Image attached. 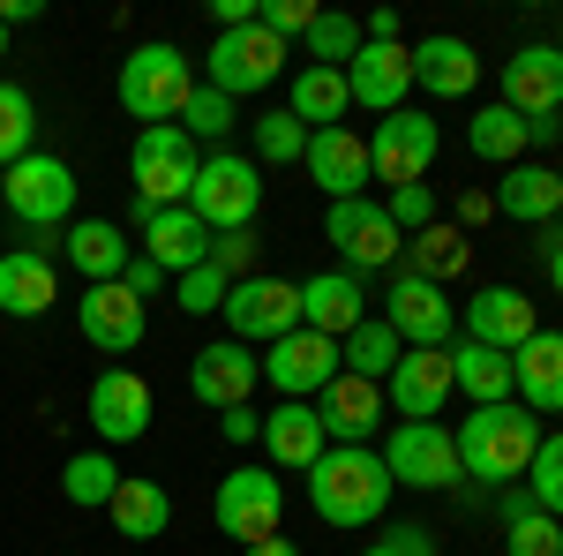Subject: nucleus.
<instances>
[{
    "label": "nucleus",
    "mask_w": 563,
    "mask_h": 556,
    "mask_svg": "<svg viewBox=\"0 0 563 556\" xmlns=\"http://www.w3.org/2000/svg\"><path fill=\"white\" fill-rule=\"evenodd\" d=\"M451 436H459V473L466 481L511 489V481H526L533 451H541V414H526L519 399H504V406H474Z\"/></svg>",
    "instance_id": "nucleus-1"
},
{
    "label": "nucleus",
    "mask_w": 563,
    "mask_h": 556,
    "mask_svg": "<svg viewBox=\"0 0 563 556\" xmlns=\"http://www.w3.org/2000/svg\"><path fill=\"white\" fill-rule=\"evenodd\" d=\"M390 467L384 451H368V444H331L316 467H308V504L323 526H376L390 512Z\"/></svg>",
    "instance_id": "nucleus-2"
},
{
    "label": "nucleus",
    "mask_w": 563,
    "mask_h": 556,
    "mask_svg": "<svg viewBox=\"0 0 563 556\" xmlns=\"http://www.w3.org/2000/svg\"><path fill=\"white\" fill-rule=\"evenodd\" d=\"M0 204L23 233H68L76 226V173L53 151H31V159H15L0 173Z\"/></svg>",
    "instance_id": "nucleus-3"
},
{
    "label": "nucleus",
    "mask_w": 563,
    "mask_h": 556,
    "mask_svg": "<svg viewBox=\"0 0 563 556\" xmlns=\"http://www.w3.org/2000/svg\"><path fill=\"white\" fill-rule=\"evenodd\" d=\"M188 90H196V68H188V53H180V45H166V39L135 45L129 61H121V113H135L143 129L180 121Z\"/></svg>",
    "instance_id": "nucleus-4"
},
{
    "label": "nucleus",
    "mask_w": 563,
    "mask_h": 556,
    "mask_svg": "<svg viewBox=\"0 0 563 556\" xmlns=\"http://www.w3.org/2000/svg\"><path fill=\"white\" fill-rule=\"evenodd\" d=\"M188 211L203 218L211 233H241V226H256V211H263V166H256V159H241V151H211V159L196 166Z\"/></svg>",
    "instance_id": "nucleus-5"
},
{
    "label": "nucleus",
    "mask_w": 563,
    "mask_h": 556,
    "mask_svg": "<svg viewBox=\"0 0 563 556\" xmlns=\"http://www.w3.org/2000/svg\"><path fill=\"white\" fill-rule=\"evenodd\" d=\"M196 166H203V151H196V135L180 129V121H166V129H135L129 173H135V196H143V204H158V211L188 204Z\"/></svg>",
    "instance_id": "nucleus-6"
},
{
    "label": "nucleus",
    "mask_w": 563,
    "mask_h": 556,
    "mask_svg": "<svg viewBox=\"0 0 563 556\" xmlns=\"http://www.w3.org/2000/svg\"><path fill=\"white\" fill-rule=\"evenodd\" d=\"M211 519L225 542H271L278 534V519H286V481H278V467H233L225 481H218L211 497Z\"/></svg>",
    "instance_id": "nucleus-7"
},
{
    "label": "nucleus",
    "mask_w": 563,
    "mask_h": 556,
    "mask_svg": "<svg viewBox=\"0 0 563 556\" xmlns=\"http://www.w3.org/2000/svg\"><path fill=\"white\" fill-rule=\"evenodd\" d=\"M225 339L241 346H278L286 331H301V286L294 279H233V294H225Z\"/></svg>",
    "instance_id": "nucleus-8"
},
{
    "label": "nucleus",
    "mask_w": 563,
    "mask_h": 556,
    "mask_svg": "<svg viewBox=\"0 0 563 556\" xmlns=\"http://www.w3.org/2000/svg\"><path fill=\"white\" fill-rule=\"evenodd\" d=\"M384 467L398 489H459V436L443 422H390L384 436Z\"/></svg>",
    "instance_id": "nucleus-9"
},
{
    "label": "nucleus",
    "mask_w": 563,
    "mask_h": 556,
    "mask_svg": "<svg viewBox=\"0 0 563 556\" xmlns=\"http://www.w3.org/2000/svg\"><path fill=\"white\" fill-rule=\"evenodd\" d=\"M203 68H211V90H225V98L241 106V98H256V90H271L286 76V39H271L263 23L218 31V45L203 53Z\"/></svg>",
    "instance_id": "nucleus-10"
},
{
    "label": "nucleus",
    "mask_w": 563,
    "mask_h": 556,
    "mask_svg": "<svg viewBox=\"0 0 563 556\" xmlns=\"http://www.w3.org/2000/svg\"><path fill=\"white\" fill-rule=\"evenodd\" d=\"M323 233H331V249L346 257L353 279H368V271H390V263L406 257V233H398V226H390V211H384V204H368V196H346V204H331Z\"/></svg>",
    "instance_id": "nucleus-11"
},
{
    "label": "nucleus",
    "mask_w": 563,
    "mask_h": 556,
    "mask_svg": "<svg viewBox=\"0 0 563 556\" xmlns=\"http://www.w3.org/2000/svg\"><path fill=\"white\" fill-rule=\"evenodd\" d=\"M435 151H443L435 121H429V113H413V106H398V113H384L376 135H368V173L390 181V188H413V181H429Z\"/></svg>",
    "instance_id": "nucleus-12"
},
{
    "label": "nucleus",
    "mask_w": 563,
    "mask_h": 556,
    "mask_svg": "<svg viewBox=\"0 0 563 556\" xmlns=\"http://www.w3.org/2000/svg\"><path fill=\"white\" fill-rule=\"evenodd\" d=\"M443 399H451V346H406L384 377V406L398 422H443Z\"/></svg>",
    "instance_id": "nucleus-13"
},
{
    "label": "nucleus",
    "mask_w": 563,
    "mask_h": 556,
    "mask_svg": "<svg viewBox=\"0 0 563 556\" xmlns=\"http://www.w3.org/2000/svg\"><path fill=\"white\" fill-rule=\"evenodd\" d=\"M384 324L398 331V346H451V339H459V308L443 301L435 279H413V271H398V279H390Z\"/></svg>",
    "instance_id": "nucleus-14"
},
{
    "label": "nucleus",
    "mask_w": 563,
    "mask_h": 556,
    "mask_svg": "<svg viewBox=\"0 0 563 556\" xmlns=\"http://www.w3.org/2000/svg\"><path fill=\"white\" fill-rule=\"evenodd\" d=\"M496 106H511L526 129L533 121H556L563 113V45H519L504 61V98Z\"/></svg>",
    "instance_id": "nucleus-15"
},
{
    "label": "nucleus",
    "mask_w": 563,
    "mask_h": 556,
    "mask_svg": "<svg viewBox=\"0 0 563 556\" xmlns=\"http://www.w3.org/2000/svg\"><path fill=\"white\" fill-rule=\"evenodd\" d=\"M331 377H339V339H323V331H286L263 353V384L278 399H316Z\"/></svg>",
    "instance_id": "nucleus-16"
},
{
    "label": "nucleus",
    "mask_w": 563,
    "mask_h": 556,
    "mask_svg": "<svg viewBox=\"0 0 563 556\" xmlns=\"http://www.w3.org/2000/svg\"><path fill=\"white\" fill-rule=\"evenodd\" d=\"M263 384V361L249 353L241 339H211L196 361H188V391L211 406V414H233V406H249V391Z\"/></svg>",
    "instance_id": "nucleus-17"
},
{
    "label": "nucleus",
    "mask_w": 563,
    "mask_h": 556,
    "mask_svg": "<svg viewBox=\"0 0 563 556\" xmlns=\"http://www.w3.org/2000/svg\"><path fill=\"white\" fill-rule=\"evenodd\" d=\"M76 324H84V339L98 346V353H135V346H143V331H151V308H143L121 279H106V286H84Z\"/></svg>",
    "instance_id": "nucleus-18"
},
{
    "label": "nucleus",
    "mask_w": 563,
    "mask_h": 556,
    "mask_svg": "<svg viewBox=\"0 0 563 556\" xmlns=\"http://www.w3.org/2000/svg\"><path fill=\"white\" fill-rule=\"evenodd\" d=\"M459 324H466L474 346H496V353H519V346L541 331V316H533V301H526L519 286H481Z\"/></svg>",
    "instance_id": "nucleus-19"
},
{
    "label": "nucleus",
    "mask_w": 563,
    "mask_h": 556,
    "mask_svg": "<svg viewBox=\"0 0 563 556\" xmlns=\"http://www.w3.org/2000/svg\"><path fill=\"white\" fill-rule=\"evenodd\" d=\"M346 90L353 106H368V113H398L406 98H413V61H406V45H368L346 61Z\"/></svg>",
    "instance_id": "nucleus-20"
},
{
    "label": "nucleus",
    "mask_w": 563,
    "mask_h": 556,
    "mask_svg": "<svg viewBox=\"0 0 563 556\" xmlns=\"http://www.w3.org/2000/svg\"><path fill=\"white\" fill-rule=\"evenodd\" d=\"M90 428H98V444H135L151 428V384L135 369H106L90 384Z\"/></svg>",
    "instance_id": "nucleus-21"
},
{
    "label": "nucleus",
    "mask_w": 563,
    "mask_h": 556,
    "mask_svg": "<svg viewBox=\"0 0 563 556\" xmlns=\"http://www.w3.org/2000/svg\"><path fill=\"white\" fill-rule=\"evenodd\" d=\"M316 414H323V436H331V444H368V436L384 428L390 406H384V384H361V377L339 369L331 384L316 391Z\"/></svg>",
    "instance_id": "nucleus-22"
},
{
    "label": "nucleus",
    "mask_w": 563,
    "mask_h": 556,
    "mask_svg": "<svg viewBox=\"0 0 563 556\" xmlns=\"http://www.w3.org/2000/svg\"><path fill=\"white\" fill-rule=\"evenodd\" d=\"M308 181L331 196V204H346V196H368V143L353 129H316L308 135Z\"/></svg>",
    "instance_id": "nucleus-23"
},
{
    "label": "nucleus",
    "mask_w": 563,
    "mask_h": 556,
    "mask_svg": "<svg viewBox=\"0 0 563 556\" xmlns=\"http://www.w3.org/2000/svg\"><path fill=\"white\" fill-rule=\"evenodd\" d=\"M511 399L526 414H563V331H533L511 353Z\"/></svg>",
    "instance_id": "nucleus-24"
},
{
    "label": "nucleus",
    "mask_w": 563,
    "mask_h": 556,
    "mask_svg": "<svg viewBox=\"0 0 563 556\" xmlns=\"http://www.w3.org/2000/svg\"><path fill=\"white\" fill-rule=\"evenodd\" d=\"M263 451H271V467H301V473L316 467V459L331 451L316 399H286V406H271V414H263Z\"/></svg>",
    "instance_id": "nucleus-25"
},
{
    "label": "nucleus",
    "mask_w": 563,
    "mask_h": 556,
    "mask_svg": "<svg viewBox=\"0 0 563 556\" xmlns=\"http://www.w3.org/2000/svg\"><path fill=\"white\" fill-rule=\"evenodd\" d=\"M135 257H151L166 279H180V271L211 263V226L188 211V204H174V211H158L151 226H143V249H135Z\"/></svg>",
    "instance_id": "nucleus-26"
},
{
    "label": "nucleus",
    "mask_w": 563,
    "mask_h": 556,
    "mask_svg": "<svg viewBox=\"0 0 563 556\" xmlns=\"http://www.w3.org/2000/svg\"><path fill=\"white\" fill-rule=\"evenodd\" d=\"M361 279L353 271H316V279H301V331H323V339H346L353 324L368 316L361 308Z\"/></svg>",
    "instance_id": "nucleus-27"
},
{
    "label": "nucleus",
    "mask_w": 563,
    "mask_h": 556,
    "mask_svg": "<svg viewBox=\"0 0 563 556\" xmlns=\"http://www.w3.org/2000/svg\"><path fill=\"white\" fill-rule=\"evenodd\" d=\"M406 61H413V90H429V98H466L481 84V53L466 39H421L406 45Z\"/></svg>",
    "instance_id": "nucleus-28"
},
{
    "label": "nucleus",
    "mask_w": 563,
    "mask_h": 556,
    "mask_svg": "<svg viewBox=\"0 0 563 556\" xmlns=\"http://www.w3.org/2000/svg\"><path fill=\"white\" fill-rule=\"evenodd\" d=\"M496 211L519 218V226H556V218H563V181H556V166L519 159V166L496 181Z\"/></svg>",
    "instance_id": "nucleus-29"
},
{
    "label": "nucleus",
    "mask_w": 563,
    "mask_h": 556,
    "mask_svg": "<svg viewBox=\"0 0 563 556\" xmlns=\"http://www.w3.org/2000/svg\"><path fill=\"white\" fill-rule=\"evenodd\" d=\"M60 249H68V263L84 271L90 286L121 279V271H129V257H135V249H129V233H121L113 218H76V226L60 233Z\"/></svg>",
    "instance_id": "nucleus-30"
},
{
    "label": "nucleus",
    "mask_w": 563,
    "mask_h": 556,
    "mask_svg": "<svg viewBox=\"0 0 563 556\" xmlns=\"http://www.w3.org/2000/svg\"><path fill=\"white\" fill-rule=\"evenodd\" d=\"M60 301V279H53V263L45 257H31V249H8L0 257V316H45Z\"/></svg>",
    "instance_id": "nucleus-31"
},
{
    "label": "nucleus",
    "mask_w": 563,
    "mask_h": 556,
    "mask_svg": "<svg viewBox=\"0 0 563 556\" xmlns=\"http://www.w3.org/2000/svg\"><path fill=\"white\" fill-rule=\"evenodd\" d=\"M286 113H294L308 135H316V129H346V113H353L346 68H301V76H294V98H286Z\"/></svg>",
    "instance_id": "nucleus-32"
},
{
    "label": "nucleus",
    "mask_w": 563,
    "mask_h": 556,
    "mask_svg": "<svg viewBox=\"0 0 563 556\" xmlns=\"http://www.w3.org/2000/svg\"><path fill=\"white\" fill-rule=\"evenodd\" d=\"M106 519L121 526V542H158V534L174 526V497H166L158 481H135V473H121V489H113Z\"/></svg>",
    "instance_id": "nucleus-33"
},
{
    "label": "nucleus",
    "mask_w": 563,
    "mask_h": 556,
    "mask_svg": "<svg viewBox=\"0 0 563 556\" xmlns=\"http://www.w3.org/2000/svg\"><path fill=\"white\" fill-rule=\"evenodd\" d=\"M451 391H466L474 406H504V399H511V353L451 339Z\"/></svg>",
    "instance_id": "nucleus-34"
},
{
    "label": "nucleus",
    "mask_w": 563,
    "mask_h": 556,
    "mask_svg": "<svg viewBox=\"0 0 563 556\" xmlns=\"http://www.w3.org/2000/svg\"><path fill=\"white\" fill-rule=\"evenodd\" d=\"M398 353H406V346H398V331H390L384 316H361L346 339H339V369L361 377V384H384L390 369H398Z\"/></svg>",
    "instance_id": "nucleus-35"
},
{
    "label": "nucleus",
    "mask_w": 563,
    "mask_h": 556,
    "mask_svg": "<svg viewBox=\"0 0 563 556\" xmlns=\"http://www.w3.org/2000/svg\"><path fill=\"white\" fill-rule=\"evenodd\" d=\"M466 143H474V159H488V166H519L526 151H533V129H526L511 106H481L474 121H466Z\"/></svg>",
    "instance_id": "nucleus-36"
},
{
    "label": "nucleus",
    "mask_w": 563,
    "mask_h": 556,
    "mask_svg": "<svg viewBox=\"0 0 563 556\" xmlns=\"http://www.w3.org/2000/svg\"><path fill=\"white\" fill-rule=\"evenodd\" d=\"M113 489H121V459H113V451H76V459L60 467V497H68L76 512H106Z\"/></svg>",
    "instance_id": "nucleus-37"
},
{
    "label": "nucleus",
    "mask_w": 563,
    "mask_h": 556,
    "mask_svg": "<svg viewBox=\"0 0 563 556\" xmlns=\"http://www.w3.org/2000/svg\"><path fill=\"white\" fill-rule=\"evenodd\" d=\"M398 271H413V279H435V286H443V279H459V271H466V233L435 218L429 233H413V241H406V263H398Z\"/></svg>",
    "instance_id": "nucleus-38"
},
{
    "label": "nucleus",
    "mask_w": 563,
    "mask_h": 556,
    "mask_svg": "<svg viewBox=\"0 0 563 556\" xmlns=\"http://www.w3.org/2000/svg\"><path fill=\"white\" fill-rule=\"evenodd\" d=\"M308 68H346L353 53H361V23L353 15H339V8H323L316 23H308Z\"/></svg>",
    "instance_id": "nucleus-39"
},
{
    "label": "nucleus",
    "mask_w": 563,
    "mask_h": 556,
    "mask_svg": "<svg viewBox=\"0 0 563 556\" xmlns=\"http://www.w3.org/2000/svg\"><path fill=\"white\" fill-rule=\"evenodd\" d=\"M31 135H38V106L23 84H0V173L15 159H31Z\"/></svg>",
    "instance_id": "nucleus-40"
},
{
    "label": "nucleus",
    "mask_w": 563,
    "mask_h": 556,
    "mask_svg": "<svg viewBox=\"0 0 563 556\" xmlns=\"http://www.w3.org/2000/svg\"><path fill=\"white\" fill-rule=\"evenodd\" d=\"M233 121H241V106L225 98V90L196 84L188 90V106H180V129L196 135V143H218V135H233Z\"/></svg>",
    "instance_id": "nucleus-41"
},
{
    "label": "nucleus",
    "mask_w": 563,
    "mask_h": 556,
    "mask_svg": "<svg viewBox=\"0 0 563 556\" xmlns=\"http://www.w3.org/2000/svg\"><path fill=\"white\" fill-rule=\"evenodd\" d=\"M308 159V129L278 106V113H263L256 121V166H301Z\"/></svg>",
    "instance_id": "nucleus-42"
},
{
    "label": "nucleus",
    "mask_w": 563,
    "mask_h": 556,
    "mask_svg": "<svg viewBox=\"0 0 563 556\" xmlns=\"http://www.w3.org/2000/svg\"><path fill=\"white\" fill-rule=\"evenodd\" d=\"M526 489H533V504L563 526V428L541 436V451H533V467H526Z\"/></svg>",
    "instance_id": "nucleus-43"
},
{
    "label": "nucleus",
    "mask_w": 563,
    "mask_h": 556,
    "mask_svg": "<svg viewBox=\"0 0 563 556\" xmlns=\"http://www.w3.org/2000/svg\"><path fill=\"white\" fill-rule=\"evenodd\" d=\"M174 294L188 316H211V308H225V294H233V279L218 271V263H196V271H180L174 279Z\"/></svg>",
    "instance_id": "nucleus-44"
},
{
    "label": "nucleus",
    "mask_w": 563,
    "mask_h": 556,
    "mask_svg": "<svg viewBox=\"0 0 563 556\" xmlns=\"http://www.w3.org/2000/svg\"><path fill=\"white\" fill-rule=\"evenodd\" d=\"M384 211H390V226L413 241V233H429V226H435V188H429V181H413V188H390Z\"/></svg>",
    "instance_id": "nucleus-45"
},
{
    "label": "nucleus",
    "mask_w": 563,
    "mask_h": 556,
    "mask_svg": "<svg viewBox=\"0 0 563 556\" xmlns=\"http://www.w3.org/2000/svg\"><path fill=\"white\" fill-rule=\"evenodd\" d=\"M504 556H563V526L549 512L519 519V526H504Z\"/></svg>",
    "instance_id": "nucleus-46"
},
{
    "label": "nucleus",
    "mask_w": 563,
    "mask_h": 556,
    "mask_svg": "<svg viewBox=\"0 0 563 556\" xmlns=\"http://www.w3.org/2000/svg\"><path fill=\"white\" fill-rule=\"evenodd\" d=\"M316 15H323L316 0H263V15H256V23L271 31V39H286V45H294V39H308V23H316Z\"/></svg>",
    "instance_id": "nucleus-47"
},
{
    "label": "nucleus",
    "mask_w": 563,
    "mask_h": 556,
    "mask_svg": "<svg viewBox=\"0 0 563 556\" xmlns=\"http://www.w3.org/2000/svg\"><path fill=\"white\" fill-rule=\"evenodd\" d=\"M361 556H435V534L421 526V519H398V526H384Z\"/></svg>",
    "instance_id": "nucleus-48"
},
{
    "label": "nucleus",
    "mask_w": 563,
    "mask_h": 556,
    "mask_svg": "<svg viewBox=\"0 0 563 556\" xmlns=\"http://www.w3.org/2000/svg\"><path fill=\"white\" fill-rule=\"evenodd\" d=\"M211 263L225 279H256V226H241V233H211Z\"/></svg>",
    "instance_id": "nucleus-49"
},
{
    "label": "nucleus",
    "mask_w": 563,
    "mask_h": 556,
    "mask_svg": "<svg viewBox=\"0 0 563 556\" xmlns=\"http://www.w3.org/2000/svg\"><path fill=\"white\" fill-rule=\"evenodd\" d=\"M121 286H129L135 301H158L166 286H174V279H166V271H158L151 257H129V271H121Z\"/></svg>",
    "instance_id": "nucleus-50"
},
{
    "label": "nucleus",
    "mask_w": 563,
    "mask_h": 556,
    "mask_svg": "<svg viewBox=\"0 0 563 556\" xmlns=\"http://www.w3.org/2000/svg\"><path fill=\"white\" fill-rule=\"evenodd\" d=\"M218 428H225V444H263V414H256V406H233V414H218Z\"/></svg>",
    "instance_id": "nucleus-51"
},
{
    "label": "nucleus",
    "mask_w": 563,
    "mask_h": 556,
    "mask_svg": "<svg viewBox=\"0 0 563 556\" xmlns=\"http://www.w3.org/2000/svg\"><path fill=\"white\" fill-rule=\"evenodd\" d=\"M211 15H218V31H249L263 15V0H211Z\"/></svg>",
    "instance_id": "nucleus-52"
},
{
    "label": "nucleus",
    "mask_w": 563,
    "mask_h": 556,
    "mask_svg": "<svg viewBox=\"0 0 563 556\" xmlns=\"http://www.w3.org/2000/svg\"><path fill=\"white\" fill-rule=\"evenodd\" d=\"M496 512H504V526H519V519H533V512H541V504H533V489H526V481H511Z\"/></svg>",
    "instance_id": "nucleus-53"
},
{
    "label": "nucleus",
    "mask_w": 563,
    "mask_h": 556,
    "mask_svg": "<svg viewBox=\"0 0 563 556\" xmlns=\"http://www.w3.org/2000/svg\"><path fill=\"white\" fill-rule=\"evenodd\" d=\"M45 8L38 0H0V31H23V23H38Z\"/></svg>",
    "instance_id": "nucleus-54"
},
{
    "label": "nucleus",
    "mask_w": 563,
    "mask_h": 556,
    "mask_svg": "<svg viewBox=\"0 0 563 556\" xmlns=\"http://www.w3.org/2000/svg\"><path fill=\"white\" fill-rule=\"evenodd\" d=\"M488 211H496V196H481V188L459 196V218H466V226H488Z\"/></svg>",
    "instance_id": "nucleus-55"
},
{
    "label": "nucleus",
    "mask_w": 563,
    "mask_h": 556,
    "mask_svg": "<svg viewBox=\"0 0 563 556\" xmlns=\"http://www.w3.org/2000/svg\"><path fill=\"white\" fill-rule=\"evenodd\" d=\"M241 556H301V542H286V534H271V542H249Z\"/></svg>",
    "instance_id": "nucleus-56"
},
{
    "label": "nucleus",
    "mask_w": 563,
    "mask_h": 556,
    "mask_svg": "<svg viewBox=\"0 0 563 556\" xmlns=\"http://www.w3.org/2000/svg\"><path fill=\"white\" fill-rule=\"evenodd\" d=\"M549 286L563 294V226H549Z\"/></svg>",
    "instance_id": "nucleus-57"
},
{
    "label": "nucleus",
    "mask_w": 563,
    "mask_h": 556,
    "mask_svg": "<svg viewBox=\"0 0 563 556\" xmlns=\"http://www.w3.org/2000/svg\"><path fill=\"white\" fill-rule=\"evenodd\" d=\"M0 61H8V31H0Z\"/></svg>",
    "instance_id": "nucleus-58"
},
{
    "label": "nucleus",
    "mask_w": 563,
    "mask_h": 556,
    "mask_svg": "<svg viewBox=\"0 0 563 556\" xmlns=\"http://www.w3.org/2000/svg\"><path fill=\"white\" fill-rule=\"evenodd\" d=\"M556 181H563V166H556Z\"/></svg>",
    "instance_id": "nucleus-59"
}]
</instances>
